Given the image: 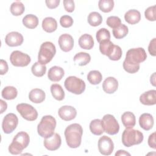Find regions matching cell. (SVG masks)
Instances as JSON below:
<instances>
[{"label":"cell","instance_id":"obj_1","mask_svg":"<svg viewBox=\"0 0 156 156\" xmlns=\"http://www.w3.org/2000/svg\"><path fill=\"white\" fill-rule=\"evenodd\" d=\"M83 129L82 126L74 123L69 125L65 130V136L66 144L71 148H77L80 146L82 141Z\"/></svg>","mask_w":156,"mask_h":156},{"label":"cell","instance_id":"obj_2","mask_svg":"<svg viewBox=\"0 0 156 156\" xmlns=\"http://www.w3.org/2000/svg\"><path fill=\"white\" fill-rule=\"evenodd\" d=\"M30 142V137L27 133L21 131L18 132L13 138L9 146V152L13 155H18L26 148Z\"/></svg>","mask_w":156,"mask_h":156},{"label":"cell","instance_id":"obj_3","mask_svg":"<svg viewBox=\"0 0 156 156\" xmlns=\"http://www.w3.org/2000/svg\"><path fill=\"white\" fill-rule=\"evenodd\" d=\"M55 127V119L51 115H46L42 117L38 124L37 132L43 138H49L54 135Z\"/></svg>","mask_w":156,"mask_h":156},{"label":"cell","instance_id":"obj_4","mask_svg":"<svg viewBox=\"0 0 156 156\" xmlns=\"http://www.w3.org/2000/svg\"><path fill=\"white\" fill-rule=\"evenodd\" d=\"M143 134L138 130L126 129L122 134V143L126 147L139 144L143 141Z\"/></svg>","mask_w":156,"mask_h":156},{"label":"cell","instance_id":"obj_5","mask_svg":"<svg viewBox=\"0 0 156 156\" xmlns=\"http://www.w3.org/2000/svg\"><path fill=\"white\" fill-rule=\"evenodd\" d=\"M56 53L55 45L50 41H46L40 46L38 54V62L43 65L50 62Z\"/></svg>","mask_w":156,"mask_h":156},{"label":"cell","instance_id":"obj_6","mask_svg":"<svg viewBox=\"0 0 156 156\" xmlns=\"http://www.w3.org/2000/svg\"><path fill=\"white\" fill-rule=\"evenodd\" d=\"M65 88L69 92L75 94H80L85 90V82L76 76L68 77L64 82Z\"/></svg>","mask_w":156,"mask_h":156},{"label":"cell","instance_id":"obj_7","mask_svg":"<svg viewBox=\"0 0 156 156\" xmlns=\"http://www.w3.org/2000/svg\"><path fill=\"white\" fill-rule=\"evenodd\" d=\"M146 58V52L143 48H132L127 51L124 61L133 65H140Z\"/></svg>","mask_w":156,"mask_h":156},{"label":"cell","instance_id":"obj_8","mask_svg":"<svg viewBox=\"0 0 156 156\" xmlns=\"http://www.w3.org/2000/svg\"><path fill=\"white\" fill-rule=\"evenodd\" d=\"M101 122L104 130L107 133L113 135L118 133L119 130V125L116 118L112 115H105L103 116Z\"/></svg>","mask_w":156,"mask_h":156},{"label":"cell","instance_id":"obj_9","mask_svg":"<svg viewBox=\"0 0 156 156\" xmlns=\"http://www.w3.org/2000/svg\"><path fill=\"white\" fill-rule=\"evenodd\" d=\"M16 110L21 116L29 121H33L37 119L38 112L36 109L30 104L26 103L18 104L16 105Z\"/></svg>","mask_w":156,"mask_h":156},{"label":"cell","instance_id":"obj_10","mask_svg":"<svg viewBox=\"0 0 156 156\" xmlns=\"http://www.w3.org/2000/svg\"><path fill=\"white\" fill-rule=\"evenodd\" d=\"M10 60L11 63L15 66L24 67L30 63L31 58L27 54L20 51H14L10 54Z\"/></svg>","mask_w":156,"mask_h":156},{"label":"cell","instance_id":"obj_11","mask_svg":"<svg viewBox=\"0 0 156 156\" xmlns=\"http://www.w3.org/2000/svg\"><path fill=\"white\" fill-rule=\"evenodd\" d=\"M18 124V119L17 116L13 113H9L3 118L2 128L5 133L9 134L15 130Z\"/></svg>","mask_w":156,"mask_h":156},{"label":"cell","instance_id":"obj_12","mask_svg":"<svg viewBox=\"0 0 156 156\" xmlns=\"http://www.w3.org/2000/svg\"><path fill=\"white\" fill-rule=\"evenodd\" d=\"M98 149L99 152L104 155H110L114 149V144L112 139L104 135L98 140Z\"/></svg>","mask_w":156,"mask_h":156},{"label":"cell","instance_id":"obj_13","mask_svg":"<svg viewBox=\"0 0 156 156\" xmlns=\"http://www.w3.org/2000/svg\"><path fill=\"white\" fill-rule=\"evenodd\" d=\"M58 115L62 119L69 121L76 118L77 115V110L73 106L63 105L58 109Z\"/></svg>","mask_w":156,"mask_h":156},{"label":"cell","instance_id":"obj_14","mask_svg":"<svg viewBox=\"0 0 156 156\" xmlns=\"http://www.w3.org/2000/svg\"><path fill=\"white\" fill-rule=\"evenodd\" d=\"M62 144V139L59 134L54 133L49 138H44V146L49 151H54L57 150Z\"/></svg>","mask_w":156,"mask_h":156},{"label":"cell","instance_id":"obj_15","mask_svg":"<svg viewBox=\"0 0 156 156\" xmlns=\"http://www.w3.org/2000/svg\"><path fill=\"white\" fill-rule=\"evenodd\" d=\"M58 43L61 50L66 52L71 51L74 46V39L68 34L61 35L58 38Z\"/></svg>","mask_w":156,"mask_h":156},{"label":"cell","instance_id":"obj_16","mask_svg":"<svg viewBox=\"0 0 156 156\" xmlns=\"http://www.w3.org/2000/svg\"><path fill=\"white\" fill-rule=\"evenodd\" d=\"M24 38L22 34L18 32H11L7 34L5 38V42L9 46L14 47L22 44Z\"/></svg>","mask_w":156,"mask_h":156},{"label":"cell","instance_id":"obj_17","mask_svg":"<svg viewBox=\"0 0 156 156\" xmlns=\"http://www.w3.org/2000/svg\"><path fill=\"white\" fill-rule=\"evenodd\" d=\"M118 87V82L113 77H108L102 83V89L106 93L112 94L115 93Z\"/></svg>","mask_w":156,"mask_h":156},{"label":"cell","instance_id":"obj_18","mask_svg":"<svg viewBox=\"0 0 156 156\" xmlns=\"http://www.w3.org/2000/svg\"><path fill=\"white\" fill-rule=\"evenodd\" d=\"M140 102L145 105H153L156 104V90H151L144 92L140 96Z\"/></svg>","mask_w":156,"mask_h":156},{"label":"cell","instance_id":"obj_19","mask_svg":"<svg viewBox=\"0 0 156 156\" xmlns=\"http://www.w3.org/2000/svg\"><path fill=\"white\" fill-rule=\"evenodd\" d=\"M154 118L150 113H143L139 118V124L144 130H151L154 126Z\"/></svg>","mask_w":156,"mask_h":156},{"label":"cell","instance_id":"obj_20","mask_svg":"<svg viewBox=\"0 0 156 156\" xmlns=\"http://www.w3.org/2000/svg\"><path fill=\"white\" fill-rule=\"evenodd\" d=\"M64 69L58 66H54L51 67L48 73V77L49 79L52 82H58L64 76Z\"/></svg>","mask_w":156,"mask_h":156},{"label":"cell","instance_id":"obj_21","mask_svg":"<svg viewBox=\"0 0 156 156\" xmlns=\"http://www.w3.org/2000/svg\"><path fill=\"white\" fill-rule=\"evenodd\" d=\"M46 94L44 91L40 88L32 89L29 93V100L35 104H39L43 102L45 99Z\"/></svg>","mask_w":156,"mask_h":156},{"label":"cell","instance_id":"obj_22","mask_svg":"<svg viewBox=\"0 0 156 156\" xmlns=\"http://www.w3.org/2000/svg\"><path fill=\"white\" fill-rule=\"evenodd\" d=\"M94 40L93 37L88 34L81 35L79 39V44L83 49L90 50L94 46Z\"/></svg>","mask_w":156,"mask_h":156},{"label":"cell","instance_id":"obj_23","mask_svg":"<svg viewBox=\"0 0 156 156\" xmlns=\"http://www.w3.org/2000/svg\"><path fill=\"white\" fill-rule=\"evenodd\" d=\"M125 21L130 24H135L141 20L140 12L135 9H131L126 12L124 15Z\"/></svg>","mask_w":156,"mask_h":156},{"label":"cell","instance_id":"obj_24","mask_svg":"<svg viewBox=\"0 0 156 156\" xmlns=\"http://www.w3.org/2000/svg\"><path fill=\"white\" fill-rule=\"evenodd\" d=\"M121 121L126 129L133 128L136 124V118L134 114L130 112H126L121 116Z\"/></svg>","mask_w":156,"mask_h":156},{"label":"cell","instance_id":"obj_25","mask_svg":"<svg viewBox=\"0 0 156 156\" xmlns=\"http://www.w3.org/2000/svg\"><path fill=\"white\" fill-rule=\"evenodd\" d=\"M41 26L45 32L48 33H52L57 29V23L54 18L46 17L43 19Z\"/></svg>","mask_w":156,"mask_h":156},{"label":"cell","instance_id":"obj_26","mask_svg":"<svg viewBox=\"0 0 156 156\" xmlns=\"http://www.w3.org/2000/svg\"><path fill=\"white\" fill-rule=\"evenodd\" d=\"M73 60L76 65L79 66H85L87 65L91 60V56L89 54L84 52H80L77 53L74 58Z\"/></svg>","mask_w":156,"mask_h":156},{"label":"cell","instance_id":"obj_27","mask_svg":"<svg viewBox=\"0 0 156 156\" xmlns=\"http://www.w3.org/2000/svg\"><path fill=\"white\" fill-rule=\"evenodd\" d=\"M115 44H114L110 40L103 41L99 43L100 52L105 55L109 57L114 51Z\"/></svg>","mask_w":156,"mask_h":156},{"label":"cell","instance_id":"obj_28","mask_svg":"<svg viewBox=\"0 0 156 156\" xmlns=\"http://www.w3.org/2000/svg\"><path fill=\"white\" fill-rule=\"evenodd\" d=\"M23 24L27 28L34 29L38 24V19L34 15L28 14L23 18Z\"/></svg>","mask_w":156,"mask_h":156},{"label":"cell","instance_id":"obj_29","mask_svg":"<svg viewBox=\"0 0 156 156\" xmlns=\"http://www.w3.org/2000/svg\"><path fill=\"white\" fill-rule=\"evenodd\" d=\"M90 130L95 135H101L104 132L101 120L99 119L92 120L90 123Z\"/></svg>","mask_w":156,"mask_h":156},{"label":"cell","instance_id":"obj_30","mask_svg":"<svg viewBox=\"0 0 156 156\" xmlns=\"http://www.w3.org/2000/svg\"><path fill=\"white\" fill-rule=\"evenodd\" d=\"M51 92L53 98L57 101H62L65 98V92L62 86L54 83L51 86Z\"/></svg>","mask_w":156,"mask_h":156},{"label":"cell","instance_id":"obj_31","mask_svg":"<svg viewBox=\"0 0 156 156\" xmlns=\"http://www.w3.org/2000/svg\"><path fill=\"white\" fill-rule=\"evenodd\" d=\"M2 97L7 100H12L16 98L18 91L13 86H7L3 88L1 93Z\"/></svg>","mask_w":156,"mask_h":156},{"label":"cell","instance_id":"obj_32","mask_svg":"<svg viewBox=\"0 0 156 156\" xmlns=\"http://www.w3.org/2000/svg\"><path fill=\"white\" fill-rule=\"evenodd\" d=\"M88 23L91 26H98L102 22V17L101 15L97 12H91L88 16Z\"/></svg>","mask_w":156,"mask_h":156},{"label":"cell","instance_id":"obj_33","mask_svg":"<svg viewBox=\"0 0 156 156\" xmlns=\"http://www.w3.org/2000/svg\"><path fill=\"white\" fill-rule=\"evenodd\" d=\"M102 79V74L98 70L90 71L87 74V80L92 85L99 84Z\"/></svg>","mask_w":156,"mask_h":156},{"label":"cell","instance_id":"obj_34","mask_svg":"<svg viewBox=\"0 0 156 156\" xmlns=\"http://www.w3.org/2000/svg\"><path fill=\"white\" fill-rule=\"evenodd\" d=\"M10 10L11 13L13 15L20 16L24 13L25 10V7L24 4L21 2L17 1L13 2L11 4Z\"/></svg>","mask_w":156,"mask_h":156},{"label":"cell","instance_id":"obj_35","mask_svg":"<svg viewBox=\"0 0 156 156\" xmlns=\"http://www.w3.org/2000/svg\"><path fill=\"white\" fill-rule=\"evenodd\" d=\"M113 35L116 39H121L125 37L128 32V27L124 24H121L119 27L113 29Z\"/></svg>","mask_w":156,"mask_h":156},{"label":"cell","instance_id":"obj_36","mask_svg":"<svg viewBox=\"0 0 156 156\" xmlns=\"http://www.w3.org/2000/svg\"><path fill=\"white\" fill-rule=\"evenodd\" d=\"M32 74L36 77H42L46 71V66L38 62H35L31 68Z\"/></svg>","mask_w":156,"mask_h":156},{"label":"cell","instance_id":"obj_37","mask_svg":"<svg viewBox=\"0 0 156 156\" xmlns=\"http://www.w3.org/2000/svg\"><path fill=\"white\" fill-rule=\"evenodd\" d=\"M98 6L102 12L108 13L114 7V1L113 0H100L98 2Z\"/></svg>","mask_w":156,"mask_h":156},{"label":"cell","instance_id":"obj_38","mask_svg":"<svg viewBox=\"0 0 156 156\" xmlns=\"http://www.w3.org/2000/svg\"><path fill=\"white\" fill-rule=\"evenodd\" d=\"M96 37L98 42L101 43L103 41L110 40V33L108 30L105 28H101L99 29L96 34Z\"/></svg>","mask_w":156,"mask_h":156},{"label":"cell","instance_id":"obj_39","mask_svg":"<svg viewBox=\"0 0 156 156\" xmlns=\"http://www.w3.org/2000/svg\"><path fill=\"white\" fill-rule=\"evenodd\" d=\"M107 24L113 29L117 28L121 24V19L116 16H111L107 18L106 20Z\"/></svg>","mask_w":156,"mask_h":156},{"label":"cell","instance_id":"obj_40","mask_svg":"<svg viewBox=\"0 0 156 156\" xmlns=\"http://www.w3.org/2000/svg\"><path fill=\"white\" fill-rule=\"evenodd\" d=\"M144 16L146 20L151 21H155V5L149 7L144 12Z\"/></svg>","mask_w":156,"mask_h":156},{"label":"cell","instance_id":"obj_41","mask_svg":"<svg viewBox=\"0 0 156 156\" xmlns=\"http://www.w3.org/2000/svg\"><path fill=\"white\" fill-rule=\"evenodd\" d=\"M123 68L124 69L130 74H133L138 71L140 69V65H133L129 63H127L125 61L123 62Z\"/></svg>","mask_w":156,"mask_h":156},{"label":"cell","instance_id":"obj_42","mask_svg":"<svg viewBox=\"0 0 156 156\" xmlns=\"http://www.w3.org/2000/svg\"><path fill=\"white\" fill-rule=\"evenodd\" d=\"M73 19L71 16L69 15L62 16L60 19V25L65 28H68L71 27L73 24Z\"/></svg>","mask_w":156,"mask_h":156},{"label":"cell","instance_id":"obj_43","mask_svg":"<svg viewBox=\"0 0 156 156\" xmlns=\"http://www.w3.org/2000/svg\"><path fill=\"white\" fill-rule=\"evenodd\" d=\"M122 52L121 48L119 46L115 45L113 52L108 58L109 59L114 61L119 60L122 57Z\"/></svg>","mask_w":156,"mask_h":156},{"label":"cell","instance_id":"obj_44","mask_svg":"<svg viewBox=\"0 0 156 156\" xmlns=\"http://www.w3.org/2000/svg\"><path fill=\"white\" fill-rule=\"evenodd\" d=\"M63 4L65 10L69 13L73 12L75 9V4L73 0H63Z\"/></svg>","mask_w":156,"mask_h":156},{"label":"cell","instance_id":"obj_45","mask_svg":"<svg viewBox=\"0 0 156 156\" xmlns=\"http://www.w3.org/2000/svg\"><path fill=\"white\" fill-rule=\"evenodd\" d=\"M155 45H156V38H154L149 43L148 46V51L149 54L152 56L156 55V51H155Z\"/></svg>","mask_w":156,"mask_h":156},{"label":"cell","instance_id":"obj_46","mask_svg":"<svg viewBox=\"0 0 156 156\" xmlns=\"http://www.w3.org/2000/svg\"><path fill=\"white\" fill-rule=\"evenodd\" d=\"M9 70V66L7 62L3 59L0 60V74L1 75H4Z\"/></svg>","mask_w":156,"mask_h":156},{"label":"cell","instance_id":"obj_47","mask_svg":"<svg viewBox=\"0 0 156 156\" xmlns=\"http://www.w3.org/2000/svg\"><path fill=\"white\" fill-rule=\"evenodd\" d=\"M45 3L49 9H52L58 7L60 4V0H46Z\"/></svg>","mask_w":156,"mask_h":156},{"label":"cell","instance_id":"obj_48","mask_svg":"<svg viewBox=\"0 0 156 156\" xmlns=\"http://www.w3.org/2000/svg\"><path fill=\"white\" fill-rule=\"evenodd\" d=\"M148 144L150 147L155 149L156 145H155V132H153L151 133L149 138H148Z\"/></svg>","mask_w":156,"mask_h":156},{"label":"cell","instance_id":"obj_49","mask_svg":"<svg viewBox=\"0 0 156 156\" xmlns=\"http://www.w3.org/2000/svg\"><path fill=\"white\" fill-rule=\"evenodd\" d=\"M0 104H1V111H0V113H3L5 111L7 108V104L2 99L0 100Z\"/></svg>","mask_w":156,"mask_h":156},{"label":"cell","instance_id":"obj_50","mask_svg":"<svg viewBox=\"0 0 156 156\" xmlns=\"http://www.w3.org/2000/svg\"><path fill=\"white\" fill-rule=\"evenodd\" d=\"M118 155H119V156H121V155H130V154L124 150H119L115 153V156H118Z\"/></svg>","mask_w":156,"mask_h":156},{"label":"cell","instance_id":"obj_51","mask_svg":"<svg viewBox=\"0 0 156 156\" xmlns=\"http://www.w3.org/2000/svg\"><path fill=\"white\" fill-rule=\"evenodd\" d=\"M155 73H154L151 76V79H150V81H151V82L152 83V84L154 85V86H155Z\"/></svg>","mask_w":156,"mask_h":156}]
</instances>
